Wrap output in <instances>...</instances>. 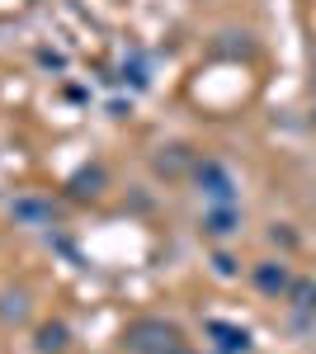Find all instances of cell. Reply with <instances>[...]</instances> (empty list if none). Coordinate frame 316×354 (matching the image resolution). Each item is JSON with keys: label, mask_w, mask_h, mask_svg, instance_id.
<instances>
[{"label": "cell", "mask_w": 316, "mask_h": 354, "mask_svg": "<svg viewBox=\"0 0 316 354\" xmlns=\"http://www.w3.org/2000/svg\"><path fill=\"white\" fill-rule=\"evenodd\" d=\"M38 350H43V354H62V350H66V326H62V322L38 326Z\"/></svg>", "instance_id": "4"}, {"label": "cell", "mask_w": 316, "mask_h": 354, "mask_svg": "<svg viewBox=\"0 0 316 354\" xmlns=\"http://www.w3.org/2000/svg\"><path fill=\"white\" fill-rule=\"evenodd\" d=\"M212 335L222 340V350H250V340H245V330H236V326H222V322H212Z\"/></svg>", "instance_id": "6"}, {"label": "cell", "mask_w": 316, "mask_h": 354, "mask_svg": "<svg viewBox=\"0 0 316 354\" xmlns=\"http://www.w3.org/2000/svg\"><path fill=\"white\" fill-rule=\"evenodd\" d=\"M128 350L132 354H165V350H180V326L160 322V317H142L128 326Z\"/></svg>", "instance_id": "1"}, {"label": "cell", "mask_w": 316, "mask_h": 354, "mask_svg": "<svg viewBox=\"0 0 316 354\" xmlns=\"http://www.w3.org/2000/svg\"><path fill=\"white\" fill-rule=\"evenodd\" d=\"M255 283H260L264 293H284V288H292V279L284 265H274V260H264L260 270H255Z\"/></svg>", "instance_id": "3"}, {"label": "cell", "mask_w": 316, "mask_h": 354, "mask_svg": "<svg viewBox=\"0 0 316 354\" xmlns=\"http://www.w3.org/2000/svg\"><path fill=\"white\" fill-rule=\"evenodd\" d=\"M0 317H5V322H24L28 317V298L24 293H5V298H0Z\"/></svg>", "instance_id": "7"}, {"label": "cell", "mask_w": 316, "mask_h": 354, "mask_svg": "<svg viewBox=\"0 0 316 354\" xmlns=\"http://www.w3.org/2000/svg\"><path fill=\"white\" fill-rule=\"evenodd\" d=\"M292 298H297V307H316V288L312 283H292Z\"/></svg>", "instance_id": "9"}, {"label": "cell", "mask_w": 316, "mask_h": 354, "mask_svg": "<svg viewBox=\"0 0 316 354\" xmlns=\"http://www.w3.org/2000/svg\"><path fill=\"white\" fill-rule=\"evenodd\" d=\"M198 185H203V194H208L212 203H232V175H227L217 161H203V170H198Z\"/></svg>", "instance_id": "2"}, {"label": "cell", "mask_w": 316, "mask_h": 354, "mask_svg": "<svg viewBox=\"0 0 316 354\" xmlns=\"http://www.w3.org/2000/svg\"><path fill=\"white\" fill-rule=\"evenodd\" d=\"M165 354H189V350H165Z\"/></svg>", "instance_id": "10"}, {"label": "cell", "mask_w": 316, "mask_h": 354, "mask_svg": "<svg viewBox=\"0 0 316 354\" xmlns=\"http://www.w3.org/2000/svg\"><path fill=\"white\" fill-rule=\"evenodd\" d=\"M100 185H104V170H80L76 180H71V189L85 198V194H100Z\"/></svg>", "instance_id": "8"}, {"label": "cell", "mask_w": 316, "mask_h": 354, "mask_svg": "<svg viewBox=\"0 0 316 354\" xmlns=\"http://www.w3.org/2000/svg\"><path fill=\"white\" fill-rule=\"evenodd\" d=\"M208 232L212 236H232V232H236V208H232V203H217L208 213Z\"/></svg>", "instance_id": "5"}]
</instances>
